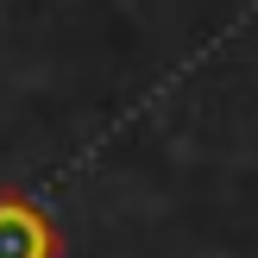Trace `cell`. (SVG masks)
I'll return each mask as SVG.
<instances>
[{"label": "cell", "mask_w": 258, "mask_h": 258, "mask_svg": "<svg viewBox=\"0 0 258 258\" xmlns=\"http://www.w3.org/2000/svg\"><path fill=\"white\" fill-rule=\"evenodd\" d=\"M0 258H57V227L38 202L0 189Z\"/></svg>", "instance_id": "cell-1"}]
</instances>
